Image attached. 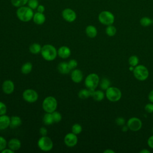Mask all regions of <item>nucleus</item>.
<instances>
[{
    "label": "nucleus",
    "mask_w": 153,
    "mask_h": 153,
    "mask_svg": "<svg viewBox=\"0 0 153 153\" xmlns=\"http://www.w3.org/2000/svg\"><path fill=\"white\" fill-rule=\"evenodd\" d=\"M33 11L32 8L28 6H22L18 7L16 11V16L17 18L23 22H28L33 19Z\"/></svg>",
    "instance_id": "1"
},
{
    "label": "nucleus",
    "mask_w": 153,
    "mask_h": 153,
    "mask_svg": "<svg viewBox=\"0 0 153 153\" xmlns=\"http://www.w3.org/2000/svg\"><path fill=\"white\" fill-rule=\"evenodd\" d=\"M40 53L44 60L53 61L57 56V50L53 45L45 44L42 47Z\"/></svg>",
    "instance_id": "2"
},
{
    "label": "nucleus",
    "mask_w": 153,
    "mask_h": 153,
    "mask_svg": "<svg viewBox=\"0 0 153 153\" xmlns=\"http://www.w3.org/2000/svg\"><path fill=\"white\" fill-rule=\"evenodd\" d=\"M42 107L45 112H53L56 110L57 107V102L56 99L51 96L46 97L42 101Z\"/></svg>",
    "instance_id": "3"
},
{
    "label": "nucleus",
    "mask_w": 153,
    "mask_h": 153,
    "mask_svg": "<svg viewBox=\"0 0 153 153\" xmlns=\"http://www.w3.org/2000/svg\"><path fill=\"white\" fill-rule=\"evenodd\" d=\"M100 79L97 74L91 73L88 74L84 80V85L85 87L91 91L95 90L99 84Z\"/></svg>",
    "instance_id": "4"
},
{
    "label": "nucleus",
    "mask_w": 153,
    "mask_h": 153,
    "mask_svg": "<svg viewBox=\"0 0 153 153\" xmlns=\"http://www.w3.org/2000/svg\"><path fill=\"white\" fill-rule=\"evenodd\" d=\"M99 22L103 25H112L115 21V16L112 13L108 10L101 11L98 16Z\"/></svg>",
    "instance_id": "5"
},
{
    "label": "nucleus",
    "mask_w": 153,
    "mask_h": 153,
    "mask_svg": "<svg viewBox=\"0 0 153 153\" xmlns=\"http://www.w3.org/2000/svg\"><path fill=\"white\" fill-rule=\"evenodd\" d=\"M134 77L139 81L146 80L149 76V71L146 66L142 65H137L133 71Z\"/></svg>",
    "instance_id": "6"
},
{
    "label": "nucleus",
    "mask_w": 153,
    "mask_h": 153,
    "mask_svg": "<svg viewBox=\"0 0 153 153\" xmlns=\"http://www.w3.org/2000/svg\"><path fill=\"white\" fill-rule=\"evenodd\" d=\"M105 96L107 99L110 102H115L120 100L121 97L122 93L118 88L110 86L106 90Z\"/></svg>",
    "instance_id": "7"
},
{
    "label": "nucleus",
    "mask_w": 153,
    "mask_h": 153,
    "mask_svg": "<svg viewBox=\"0 0 153 153\" xmlns=\"http://www.w3.org/2000/svg\"><path fill=\"white\" fill-rule=\"evenodd\" d=\"M38 146L42 151L48 152L53 148V142L52 140L47 136L41 137L38 140Z\"/></svg>",
    "instance_id": "8"
},
{
    "label": "nucleus",
    "mask_w": 153,
    "mask_h": 153,
    "mask_svg": "<svg viewBox=\"0 0 153 153\" xmlns=\"http://www.w3.org/2000/svg\"><path fill=\"white\" fill-rule=\"evenodd\" d=\"M22 97L25 101L32 103L37 101L38 99V94L35 90L27 88L23 92Z\"/></svg>",
    "instance_id": "9"
},
{
    "label": "nucleus",
    "mask_w": 153,
    "mask_h": 153,
    "mask_svg": "<svg viewBox=\"0 0 153 153\" xmlns=\"http://www.w3.org/2000/svg\"><path fill=\"white\" fill-rule=\"evenodd\" d=\"M127 126L130 130L137 131L142 128V123L139 118L137 117H131L127 121Z\"/></svg>",
    "instance_id": "10"
},
{
    "label": "nucleus",
    "mask_w": 153,
    "mask_h": 153,
    "mask_svg": "<svg viewBox=\"0 0 153 153\" xmlns=\"http://www.w3.org/2000/svg\"><path fill=\"white\" fill-rule=\"evenodd\" d=\"M62 16L65 21L69 23L74 22L76 19V14L75 11L69 8L64 9L62 12Z\"/></svg>",
    "instance_id": "11"
},
{
    "label": "nucleus",
    "mask_w": 153,
    "mask_h": 153,
    "mask_svg": "<svg viewBox=\"0 0 153 153\" xmlns=\"http://www.w3.org/2000/svg\"><path fill=\"white\" fill-rule=\"evenodd\" d=\"M64 143L68 147L75 146L78 143L77 135L72 132L67 133L64 137Z\"/></svg>",
    "instance_id": "12"
},
{
    "label": "nucleus",
    "mask_w": 153,
    "mask_h": 153,
    "mask_svg": "<svg viewBox=\"0 0 153 153\" xmlns=\"http://www.w3.org/2000/svg\"><path fill=\"white\" fill-rule=\"evenodd\" d=\"M2 90L6 94H11L14 90V84L10 79L5 80L2 84Z\"/></svg>",
    "instance_id": "13"
},
{
    "label": "nucleus",
    "mask_w": 153,
    "mask_h": 153,
    "mask_svg": "<svg viewBox=\"0 0 153 153\" xmlns=\"http://www.w3.org/2000/svg\"><path fill=\"white\" fill-rule=\"evenodd\" d=\"M71 78L74 82L79 83L83 79L82 72L80 69H74L71 71Z\"/></svg>",
    "instance_id": "14"
},
{
    "label": "nucleus",
    "mask_w": 153,
    "mask_h": 153,
    "mask_svg": "<svg viewBox=\"0 0 153 153\" xmlns=\"http://www.w3.org/2000/svg\"><path fill=\"white\" fill-rule=\"evenodd\" d=\"M8 147L13 150V151H18L22 146V143L19 139L17 138H12L9 140L7 143Z\"/></svg>",
    "instance_id": "15"
},
{
    "label": "nucleus",
    "mask_w": 153,
    "mask_h": 153,
    "mask_svg": "<svg viewBox=\"0 0 153 153\" xmlns=\"http://www.w3.org/2000/svg\"><path fill=\"white\" fill-rule=\"evenodd\" d=\"M71 54V49L65 45L62 46L57 50V56H59L62 59L68 58Z\"/></svg>",
    "instance_id": "16"
},
{
    "label": "nucleus",
    "mask_w": 153,
    "mask_h": 153,
    "mask_svg": "<svg viewBox=\"0 0 153 153\" xmlns=\"http://www.w3.org/2000/svg\"><path fill=\"white\" fill-rule=\"evenodd\" d=\"M10 125V117L6 114L0 115V130L7 129Z\"/></svg>",
    "instance_id": "17"
},
{
    "label": "nucleus",
    "mask_w": 153,
    "mask_h": 153,
    "mask_svg": "<svg viewBox=\"0 0 153 153\" xmlns=\"http://www.w3.org/2000/svg\"><path fill=\"white\" fill-rule=\"evenodd\" d=\"M32 19L35 24L38 25H41L45 23L46 18L44 13L37 11L36 13H34Z\"/></svg>",
    "instance_id": "18"
},
{
    "label": "nucleus",
    "mask_w": 153,
    "mask_h": 153,
    "mask_svg": "<svg viewBox=\"0 0 153 153\" xmlns=\"http://www.w3.org/2000/svg\"><path fill=\"white\" fill-rule=\"evenodd\" d=\"M22 123V119L20 117L17 115H13L10 117V125L11 128H16L21 126Z\"/></svg>",
    "instance_id": "19"
},
{
    "label": "nucleus",
    "mask_w": 153,
    "mask_h": 153,
    "mask_svg": "<svg viewBox=\"0 0 153 153\" xmlns=\"http://www.w3.org/2000/svg\"><path fill=\"white\" fill-rule=\"evenodd\" d=\"M57 70L62 74H68L71 71L68 63L65 62H62L58 65Z\"/></svg>",
    "instance_id": "20"
},
{
    "label": "nucleus",
    "mask_w": 153,
    "mask_h": 153,
    "mask_svg": "<svg viewBox=\"0 0 153 153\" xmlns=\"http://www.w3.org/2000/svg\"><path fill=\"white\" fill-rule=\"evenodd\" d=\"M85 33L90 38H95L97 35V30L93 25H88L85 28Z\"/></svg>",
    "instance_id": "21"
},
{
    "label": "nucleus",
    "mask_w": 153,
    "mask_h": 153,
    "mask_svg": "<svg viewBox=\"0 0 153 153\" xmlns=\"http://www.w3.org/2000/svg\"><path fill=\"white\" fill-rule=\"evenodd\" d=\"M93 99L97 102L102 101L105 97V93L102 90H93L91 96Z\"/></svg>",
    "instance_id": "22"
},
{
    "label": "nucleus",
    "mask_w": 153,
    "mask_h": 153,
    "mask_svg": "<svg viewBox=\"0 0 153 153\" xmlns=\"http://www.w3.org/2000/svg\"><path fill=\"white\" fill-rule=\"evenodd\" d=\"M42 46L38 43H33L29 46V50L33 54H38L41 53Z\"/></svg>",
    "instance_id": "23"
},
{
    "label": "nucleus",
    "mask_w": 153,
    "mask_h": 153,
    "mask_svg": "<svg viewBox=\"0 0 153 153\" xmlns=\"http://www.w3.org/2000/svg\"><path fill=\"white\" fill-rule=\"evenodd\" d=\"M92 91L88 88H83L79 91L78 93V97L81 99H85L91 96Z\"/></svg>",
    "instance_id": "24"
},
{
    "label": "nucleus",
    "mask_w": 153,
    "mask_h": 153,
    "mask_svg": "<svg viewBox=\"0 0 153 153\" xmlns=\"http://www.w3.org/2000/svg\"><path fill=\"white\" fill-rule=\"evenodd\" d=\"M42 121H43L44 124L47 126L51 125L54 123V120H53V116H52V114L49 113V112H46L44 115Z\"/></svg>",
    "instance_id": "25"
},
{
    "label": "nucleus",
    "mask_w": 153,
    "mask_h": 153,
    "mask_svg": "<svg viewBox=\"0 0 153 153\" xmlns=\"http://www.w3.org/2000/svg\"><path fill=\"white\" fill-rule=\"evenodd\" d=\"M32 70V64L29 62L25 63L21 68V72L23 74H29Z\"/></svg>",
    "instance_id": "26"
},
{
    "label": "nucleus",
    "mask_w": 153,
    "mask_h": 153,
    "mask_svg": "<svg viewBox=\"0 0 153 153\" xmlns=\"http://www.w3.org/2000/svg\"><path fill=\"white\" fill-rule=\"evenodd\" d=\"M100 87L104 90H106L111 85V81L107 78H103L99 82Z\"/></svg>",
    "instance_id": "27"
},
{
    "label": "nucleus",
    "mask_w": 153,
    "mask_h": 153,
    "mask_svg": "<svg viewBox=\"0 0 153 153\" xmlns=\"http://www.w3.org/2000/svg\"><path fill=\"white\" fill-rule=\"evenodd\" d=\"M105 32L108 36H114L117 33V29L112 25H108L105 29Z\"/></svg>",
    "instance_id": "28"
},
{
    "label": "nucleus",
    "mask_w": 153,
    "mask_h": 153,
    "mask_svg": "<svg viewBox=\"0 0 153 153\" xmlns=\"http://www.w3.org/2000/svg\"><path fill=\"white\" fill-rule=\"evenodd\" d=\"M152 23V20L148 17H143L140 19V24L143 27H148Z\"/></svg>",
    "instance_id": "29"
},
{
    "label": "nucleus",
    "mask_w": 153,
    "mask_h": 153,
    "mask_svg": "<svg viewBox=\"0 0 153 153\" xmlns=\"http://www.w3.org/2000/svg\"><path fill=\"white\" fill-rule=\"evenodd\" d=\"M27 1L28 0H11V3L14 7H20L25 5Z\"/></svg>",
    "instance_id": "30"
},
{
    "label": "nucleus",
    "mask_w": 153,
    "mask_h": 153,
    "mask_svg": "<svg viewBox=\"0 0 153 153\" xmlns=\"http://www.w3.org/2000/svg\"><path fill=\"white\" fill-rule=\"evenodd\" d=\"M71 130H72V133L78 135L81 133V131L82 130V127L79 124L76 123V124H73V126H72Z\"/></svg>",
    "instance_id": "31"
},
{
    "label": "nucleus",
    "mask_w": 153,
    "mask_h": 153,
    "mask_svg": "<svg viewBox=\"0 0 153 153\" xmlns=\"http://www.w3.org/2000/svg\"><path fill=\"white\" fill-rule=\"evenodd\" d=\"M128 63L131 66H133V67L136 66L139 63L138 57L135 55H133L130 56L128 59Z\"/></svg>",
    "instance_id": "32"
},
{
    "label": "nucleus",
    "mask_w": 153,
    "mask_h": 153,
    "mask_svg": "<svg viewBox=\"0 0 153 153\" xmlns=\"http://www.w3.org/2000/svg\"><path fill=\"white\" fill-rule=\"evenodd\" d=\"M51 114H52V116H53V120H54V123H59L62 120V117L60 112L55 111L53 112H52Z\"/></svg>",
    "instance_id": "33"
},
{
    "label": "nucleus",
    "mask_w": 153,
    "mask_h": 153,
    "mask_svg": "<svg viewBox=\"0 0 153 153\" xmlns=\"http://www.w3.org/2000/svg\"><path fill=\"white\" fill-rule=\"evenodd\" d=\"M27 5L29 7L32 8V10H35L37 8L39 5L38 0H28Z\"/></svg>",
    "instance_id": "34"
},
{
    "label": "nucleus",
    "mask_w": 153,
    "mask_h": 153,
    "mask_svg": "<svg viewBox=\"0 0 153 153\" xmlns=\"http://www.w3.org/2000/svg\"><path fill=\"white\" fill-rule=\"evenodd\" d=\"M7 140L2 136H0V152H1L3 149L7 148Z\"/></svg>",
    "instance_id": "35"
},
{
    "label": "nucleus",
    "mask_w": 153,
    "mask_h": 153,
    "mask_svg": "<svg viewBox=\"0 0 153 153\" xmlns=\"http://www.w3.org/2000/svg\"><path fill=\"white\" fill-rule=\"evenodd\" d=\"M7 111V105L2 102L0 101V115L6 114Z\"/></svg>",
    "instance_id": "36"
},
{
    "label": "nucleus",
    "mask_w": 153,
    "mask_h": 153,
    "mask_svg": "<svg viewBox=\"0 0 153 153\" xmlns=\"http://www.w3.org/2000/svg\"><path fill=\"white\" fill-rule=\"evenodd\" d=\"M69 66L71 70L76 69L78 66V62L75 59H71L68 62Z\"/></svg>",
    "instance_id": "37"
},
{
    "label": "nucleus",
    "mask_w": 153,
    "mask_h": 153,
    "mask_svg": "<svg viewBox=\"0 0 153 153\" xmlns=\"http://www.w3.org/2000/svg\"><path fill=\"white\" fill-rule=\"evenodd\" d=\"M145 110L148 113H153V103H147L145 106Z\"/></svg>",
    "instance_id": "38"
},
{
    "label": "nucleus",
    "mask_w": 153,
    "mask_h": 153,
    "mask_svg": "<svg viewBox=\"0 0 153 153\" xmlns=\"http://www.w3.org/2000/svg\"><path fill=\"white\" fill-rule=\"evenodd\" d=\"M125 119L123 117H118L115 120V123L118 126H123L125 124Z\"/></svg>",
    "instance_id": "39"
},
{
    "label": "nucleus",
    "mask_w": 153,
    "mask_h": 153,
    "mask_svg": "<svg viewBox=\"0 0 153 153\" xmlns=\"http://www.w3.org/2000/svg\"><path fill=\"white\" fill-rule=\"evenodd\" d=\"M39 133L42 136H47V133H48V131H47V129L45 128V127H41L39 128Z\"/></svg>",
    "instance_id": "40"
},
{
    "label": "nucleus",
    "mask_w": 153,
    "mask_h": 153,
    "mask_svg": "<svg viewBox=\"0 0 153 153\" xmlns=\"http://www.w3.org/2000/svg\"><path fill=\"white\" fill-rule=\"evenodd\" d=\"M147 143H148V145L153 149V135L150 136L148 139V141H147Z\"/></svg>",
    "instance_id": "41"
},
{
    "label": "nucleus",
    "mask_w": 153,
    "mask_h": 153,
    "mask_svg": "<svg viewBox=\"0 0 153 153\" xmlns=\"http://www.w3.org/2000/svg\"><path fill=\"white\" fill-rule=\"evenodd\" d=\"M45 7L43 5H39L36 8V10L38 12H39V13H44V12L45 11Z\"/></svg>",
    "instance_id": "42"
},
{
    "label": "nucleus",
    "mask_w": 153,
    "mask_h": 153,
    "mask_svg": "<svg viewBox=\"0 0 153 153\" xmlns=\"http://www.w3.org/2000/svg\"><path fill=\"white\" fill-rule=\"evenodd\" d=\"M1 153H14V151H13V150H11V149H10L9 148H5L4 149H3L1 152Z\"/></svg>",
    "instance_id": "43"
},
{
    "label": "nucleus",
    "mask_w": 153,
    "mask_h": 153,
    "mask_svg": "<svg viewBox=\"0 0 153 153\" xmlns=\"http://www.w3.org/2000/svg\"><path fill=\"white\" fill-rule=\"evenodd\" d=\"M148 99L151 103H153V90L149 92L148 94Z\"/></svg>",
    "instance_id": "44"
},
{
    "label": "nucleus",
    "mask_w": 153,
    "mask_h": 153,
    "mask_svg": "<svg viewBox=\"0 0 153 153\" xmlns=\"http://www.w3.org/2000/svg\"><path fill=\"white\" fill-rule=\"evenodd\" d=\"M128 129H129L128 128V126L126 125V126H125V125H123V128H122V131H127V130H128Z\"/></svg>",
    "instance_id": "45"
},
{
    "label": "nucleus",
    "mask_w": 153,
    "mask_h": 153,
    "mask_svg": "<svg viewBox=\"0 0 153 153\" xmlns=\"http://www.w3.org/2000/svg\"><path fill=\"white\" fill-rule=\"evenodd\" d=\"M114 152H115L114 151L109 149H107L103 151V153H114Z\"/></svg>",
    "instance_id": "46"
},
{
    "label": "nucleus",
    "mask_w": 153,
    "mask_h": 153,
    "mask_svg": "<svg viewBox=\"0 0 153 153\" xmlns=\"http://www.w3.org/2000/svg\"><path fill=\"white\" fill-rule=\"evenodd\" d=\"M140 153H150V151L146 149H143L140 151Z\"/></svg>",
    "instance_id": "47"
},
{
    "label": "nucleus",
    "mask_w": 153,
    "mask_h": 153,
    "mask_svg": "<svg viewBox=\"0 0 153 153\" xmlns=\"http://www.w3.org/2000/svg\"><path fill=\"white\" fill-rule=\"evenodd\" d=\"M134 68L133 66H130V67L129 68V70L133 72V70H134Z\"/></svg>",
    "instance_id": "48"
},
{
    "label": "nucleus",
    "mask_w": 153,
    "mask_h": 153,
    "mask_svg": "<svg viewBox=\"0 0 153 153\" xmlns=\"http://www.w3.org/2000/svg\"><path fill=\"white\" fill-rule=\"evenodd\" d=\"M152 133H153V127H152Z\"/></svg>",
    "instance_id": "49"
},
{
    "label": "nucleus",
    "mask_w": 153,
    "mask_h": 153,
    "mask_svg": "<svg viewBox=\"0 0 153 153\" xmlns=\"http://www.w3.org/2000/svg\"><path fill=\"white\" fill-rule=\"evenodd\" d=\"M152 24H153V19H152Z\"/></svg>",
    "instance_id": "50"
}]
</instances>
